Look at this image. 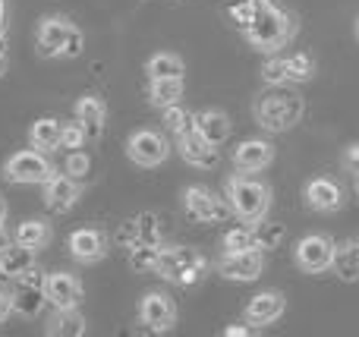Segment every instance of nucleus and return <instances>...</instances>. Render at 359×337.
<instances>
[{"instance_id": "nucleus-21", "label": "nucleus", "mask_w": 359, "mask_h": 337, "mask_svg": "<svg viewBox=\"0 0 359 337\" xmlns=\"http://www.w3.org/2000/svg\"><path fill=\"white\" fill-rule=\"evenodd\" d=\"M76 120L86 126L88 139H101L104 132V123H107V107L98 95H82L79 104H76Z\"/></svg>"}, {"instance_id": "nucleus-45", "label": "nucleus", "mask_w": 359, "mask_h": 337, "mask_svg": "<svg viewBox=\"0 0 359 337\" xmlns=\"http://www.w3.org/2000/svg\"><path fill=\"white\" fill-rule=\"evenodd\" d=\"M4 221H6V202L0 199V224H4Z\"/></svg>"}, {"instance_id": "nucleus-33", "label": "nucleus", "mask_w": 359, "mask_h": 337, "mask_svg": "<svg viewBox=\"0 0 359 337\" xmlns=\"http://www.w3.org/2000/svg\"><path fill=\"white\" fill-rule=\"evenodd\" d=\"M164 130H168L170 136H183L186 130H192V114L180 104L164 107Z\"/></svg>"}, {"instance_id": "nucleus-14", "label": "nucleus", "mask_w": 359, "mask_h": 337, "mask_svg": "<svg viewBox=\"0 0 359 337\" xmlns=\"http://www.w3.org/2000/svg\"><path fill=\"white\" fill-rule=\"evenodd\" d=\"M44 290H48V303L57 309H76L82 303V284L69 271H54L44 277Z\"/></svg>"}, {"instance_id": "nucleus-5", "label": "nucleus", "mask_w": 359, "mask_h": 337, "mask_svg": "<svg viewBox=\"0 0 359 337\" xmlns=\"http://www.w3.org/2000/svg\"><path fill=\"white\" fill-rule=\"evenodd\" d=\"M44 277L38 268H29L25 275L13 277V312L25 315V319H35L38 312L44 309V303H48V290H44Z\"/></svg>"}, {"instance_id": "nucleus-23", "label": "nucleus", "mask_w": 359, "mask_h": 337, "mask_svg": "<svg viewBox=\"0 0 359 337\" xmlns=\"http://www.w3.org/2000/svg\"><path fill=\"white\" fill-rule=\"evenodd\" d=\"M331 268H334V275L341 277V281H347V284L359 281V237L344 240V243L337 246Z\"/></svg>"}, {"instance_id": "nucleus-42", "label": "nucleus", "mask_w": 359, "mask_h": 337, "mask_svg": "<svg viewBox=\"0 0 359 337\" xmlns=\"http://www.w3.org/2000/svg\"><path fill=\"white\" fill-rule=\"evenodd\" d=\"M224 334H227V337H249V334H252V325H249V322H246V325H233V328H227Z\"/></svg>"}, {"instance_id": "nucleus-11", "label": "nucleus", "mask_w": 359, "mask_h": 337, "mask_svg": "<svg viewBox=\"0 0 359 337\" xmlns=\"http://www.w3.org/2000/svg\"><path fill=\"white\" fill-rule=\"evenodd\" d=\"M139 322H142L149 331H155V334L170 331V328L177 325V306H174V300H170L168 294H158V290L145 294L142 303H139Z\"/></svg>"}, {"instance_id": "nucleus-44", "label": "nucleus", "mask_w": 359, "mask_h": 337, "mask_svg": "<svg viewBox=\"0 0 359 337\" xmlns=\"http://www.w3.org/2000/svg\"><path fill=\"white\" fill-rule=\"evenodd\" d=\"M6 29V0H0V32Z\"/></svg>"}, {"instance_id": "nucleus-12", "label": "nucleus", "mask_w": 359, "mask_h": 337, "mask_svg": "<svg viewBox=\"0 0 359 337\" xmlns=\"http://www.w3.org/2000/svg\"><path fill=\"white\" fill-rule=\"evenodd\" d=\"M262 268H265V252L259 249V246H252V249H243V252H224V259L217 262V271H221V277H227V281H255V277L262 275Z\"/></svg>"}, {"instance_id": "nucleus-27", "label": "nucleus", "mask_w": 359, "mask_h": 337, "mask_svg": "<svg viewBox=\"0 0 359 337\" xmlns=\"http://www.w3.org/2000/svg\"><path fill=\"white\" fill-rule=\"evenodd\" d=\"M50 337H82L86 334V319L76 309H57V315L48 322Z\"/></svg>"}, {"instance_id": "nucleus-38", "label": "nucleus", "mask_w": 359, "mask_h": 337, "mask_svg": "<svg viewBox=\"0 0 359 337\" xmlns=\"http://www.w3.org/2000/svg\"><path fill=\"white\" fill-rule=\"evenodd\" d=\"M82 50H86V35L73 25L69 35H67V44H63V50H60V57H69V60H73V57H79Z\"/></svg>"}, {"instance_id": "nucleus-9", "label": "nucleus", "mask_w": 359, "mask_h": 337, "mask_svg": "<svg viewBox=\"0 0 359 337\" xmlns=\"http://www.w3.org/2000/svg\"><path fill=\"white\" fill-rule=\"evenodd\" d=\"M334 249H337V243L331 237H325V233H309V237H303L297 243V265L303 271H309V275H322V271H328L331 262H334Z\"/></svg>"}, {"instance_id": "nucleus-16", "label": "nucleus", "mask_w": 359, "mask_h": 337, "mask_svg": "<svg viewBox=\"0 0 359 337\" xmlns=\"http://www.w3.org/2000/svg\"><path fill=\"white\" fill-rule=\"evenodd\" d=\"M284 294H278V290H262L259 296H252L246 306V322L252 328H262V325H271V322H278L280 315H284Z\"/></svg>"}, {"instance_id": "nucleus-7", "label": "nucleus", "mask_w": 359, "mask_h": 337, "mask_svg": "<svg viewBox=\"0 0 359 337\" xmlns=\"http://www.w3.org/2000/svg\"><path fill=\"white\" fill-rule=\"evenodd\" d=\"M183 205H186V214L198 224H215V221H227L233 214L230 202L224 205V199H217L208 186H189L183 193Z\"/></svg>"}, {"instance_id": "nucleus-6", "label": "nucleus", "mask_w": 359, "mask_h": 337, "mask_svg": "<svg viewBox=\"0 0 359 337\" xmlns=\"http://www.w3.org/2000/svg\"><path fill=\"white\" fill-rule=\"evenodd\" d=\"M4 177L10 183H48L50 177H54V164L38 149L16 151V155L4 164Z\"/></svg>"}, {"instance_id": "nucleus-22", "label": "nucleus", "mask_w": 359, "mask_h": 337, "mask_svg": "<svg viewBox=\"0 0 359 337\" xmlns=\"http://www.w3.org/2000/svg\"><path fill=\"white\" fill-rule=\"evenodd\" d=\"M192 126L198 130V136L208 139V142L217 145V149H221V145L230 139V120H227V114H221V111H198V114H192Z\"/></svg>"}, {"instance_id": "nucleus-1", "label": "nucleus", "mask_w": 359, "mask_h": 337, "mask_svg": "<svg viewBox=\"0 0 359 337\" xmlns=\"http://www.w3.org/2000/svg\"><path fill=\"white\" fill-rule=\"evenodd\" d=\"M293 32H297V22H293L290 13H284L278 4H271V0H259L249 25L243 29V35H246L255 48L274 50V48L290 41Z\"/></svg>"}, {"instance_id": "nucleus-43", "label": "nucleus", "mask_w": 359, "mask_h": 337, "mask_svg": "<svg viewBox=\"0 0 359 337\" xmlns=\"http://www.w3.org/2000/svg\"><path fill=\"white\" fill-rule=\"evenodd\" d=\"M10 246H13V237L4 231V224H0V252H4V249H10Z\"/></svg>"}, {"instance_id": "nucleus-41", "label": "nucleus", "mask_w": 359, "mask_h": 337, "mask_svg": "<svg viewBox=\"0 0 359 337\" xmlns=\"http://www.w3.org/2000/svg\"><path fill=\"white\" fill-rule=\"evenodd\" d=\"M6 67H10V57H6V35L0 32V76L6 73Z\"/></svg>"}, {"instance_id": "nucleus-47", "label": "nucleus", "mask_w": 359, "mask_h": 337, "mask_svg": "<svg viewBox=\"0 0 359 337\" xmlns=\"http://www.w3.org/2000/svg\"><path fill=\"white\" fill-rule=\"evenodd\" d=\"M356 195H359V174H356Z\"/></svg>"}, {"instance_id": "nucleus-13", "label": "nucleus", "mask_w": 359, "mask_h": 337, "mask_svg": "<svg viewBox=\"0 0 359 337\" xmlns=\"http://www.w3.org/2000/svg\"><path fill=\"white\" fill-rule=\"evenodd\" d=\"M177 145H180V155H183V161L192 164V167L215 170L217 164H221V151H217V145H211L208 139L198 136L196 126H192V130H186L183 136H177Z\"/></svg>"}, {"instance_id": "nucleus-18", "label": "nucleus", "mask_w": 359, "mask_h": 337, "mask_svg": "<svg viewBox=\"0 0 359 337\" xmlns=\"http://www.w3.org/2000/svg\"><path fill=\"white\" fill-rule=\"evenodd\" d=\"M69 252L79 262H98L107 252V237L95 227H79V231L69 233Z\"/></svg>"}, {"instance_id": "nucleus-15", "label": "nucleus", "mask_w": 359, "mask_h": 337, "mask_svg": "<svg viewBox=\"0 0 359 337\" xmlns=\"http://www.w3.org/2000/svg\"><path fill=\"white\" fill-rule=\"evenodd\" d=\"M274 161V145L265 139H246L233 149V164L240 174H255V170H265Z\"/></svg>"}, {"instance_id": "nucleus-39", "label": "nucleus", "mask_w": 359, "mask_h": 337, "mask_svg": "<svg viewBox=\"0 0 359 337\" xmlns=\"http://www.w3.org/2000/svg\"><path fill=\"white\" fill-rule=\"evenodd\" d=\"M344 167H347L350 174H359V142L344 149Z\"/></svg>"}, {"instance_id": "nucleus-25", "label": "nucleus", "mask_w": 359, "mask_h": 337, "mask_svg": "<svg viewBox=\"0 0 359 337\" xmlns=\"http://www.w3.org/2000/svg\"><path fill=\"white\" fill-rule=\"evenodd\" d=\"M60 130H63V123H60V120H54V117L35 120V123H32V130H29L32 149H38V151L60 149Z\"/></svg>"}, {"instance_id": "nucleus-17", "label": "nucleus", "mask_w": 359, "mask_h": 337, "mask_svg": "<svg viewBox=\"0 0 359 337\" xmlns=\"http://www.w3.org/2000/svg\"><path fill=\"white\" fill-rule=\"evenodd\" d=\"M69 29H73V22L63 19V16L41 19V25H38V54L41 57H60Z\"/></svg>"}, {"instance_id": "nucleus-37", "label": "nucleus", "mask_w": 359, "mask_h": 337, "mask_svg": "<svg viewBox=\"0 0 359 337\" xmlns=\"http://www.w3.org/2000/svg\"><path fill=\"white\" fill-rule=\"evenodd\" d=\"M287 60H290V82L312 79V73H316V57L312 54H293Z\"/></svg>"}, {"instance_id": "nucleus-28", "label": "nucleus", "mask_w": 359, "mask_h": 337, "mask_svg": "<svg viewBox=\"0 0 359 337\" xmlns=\"http://www.w3.org/2000/svg\"><path fill=\"white\" fill-rule=\"evenodd\" d=\"M16 243L22 246H32V249H44V246L50 243V224L41 218H32V221H22V224L16 227Z\"/></svg>"}, {"instance_id": "nucleus-26", "label": "nucleus", "mask_w": 359, "mask_h": 337, "mask_svg": "<svg viewBox=\"0 0 359 337\" xmlns=\"http://www.w3.org/2000/svg\"><path fill=\"white\" fill-rule=\"evenodd\" d=\"M183 98V76H168V79H151L149 85V101L155 107H170V104H180Z\"/></svg>"}, {"instance_id": "nucleus-46", "label": "nucleus", "mask_w": 359, "mask_h": 337, "mask_svg": "<svg viewBox=\"0 0 359 337\" xmlns=\"http://www.w3.org/2000/svg\"><path fill=\"white\" fill-rule=\"evenodd\" d=\"M4 277H6V275H4V265H0V284H4Z\"/></svg>"}, {"instance_id": "nucleus-30", "label": "nucleus", "mask_w": 359, "mask_h": 337, "mask_svg": "<svg viewBox=\"0 0 359 337\" xmlns=\"http://www.w3.org/2000/svg\"><path fill=\"white\" fill-rule=\"evenodd\" d=\"M158 259H161V246H133L130 249V268L136 275H155Z\"/></svg>"}, {"instance_id": "nucleus-35", "label": "nucleus", "mask_w": 359, "mask_h": 337, "mask_svg": "<svg viewBox=\"0 0 359 337\" xmlns=\"http://www.w3.org/2000/svg\"><path fill=\"white\" fill-rule=\"evenodd\" d=\"M63 170H67L73 180L82 183V180H88V177H92V158H88L86 151L76 149V151H69V155H67V167H63Z\"/></svg>"}, {"instance_id": "nucleus-20", "label": "nucleus", "mask_w": 359, "mask_h": 337, "mask_svg": "<svg viewBox=\"0 0 359 337\" xmlns=\"http://www.w3.org/2000/svg\"><path fill=\"white\" fill-rule=\"evenodd\" d=\"M306 202L316 212H337L344 205V193L334 180L328 177H316V180L306 183Z\"/></svg>"}, {"instance_id": "nucleus-34", "label": "nucleus", "mask_w": 359, "mask_h": 337, "mask_svg": "<svg viewBox=\"0 0 359 337\" xmlns=\"http://www.w3.org/2000/svg\"><path fill=\"white\" fill-rule=\"evenodd\" d=\"M262 79L268 85H287L290 82V60L287 57H271V60L262 67Z\"/></svg>"}, {"instance_id": "nucleus-8", "label": "nucleus", "mask_w": 359, "mask_h": 337, "mask_svg": "<svg viewBox=\"0 0 359 337\" xmlns=\"http://www.w3.org/2000/svg\"><path fill=\"white\" fill-rule=\"evenodd\" d=\"M117 240L133 249V246H164V231H161V218L155 212H142L133 214V218L123 221Z\"/></svg>"}, {"instance_id": "nucleus-2", "label": "nucleus", "mask_w": 359, "mask_h": 337, "mask_svg": "<svg viewBox=\"0 0 359 337\" xmlns=\"http://www.w3.org/2000/svg\"><path fill=\"white\" fill-rule=\"evenodd\" d=\"M303 98H299L297 92H287V88L274 85L271 92L259 95V101H255V120H259L262 130L268 132H287L293 130V126L303 120Z\"/></svg>"}, {"instance_id": "nucleus-32", "label": "nucleus", "mask_w": 359, "mask_h": 337, "mask_svg": "<svg viewBox=\"0 0 359 337\" xmlns=\"http://www.w3.org/2000/svg\"><path fill=\"white\" fill-rule=\"evenodd\" d=\"M255 246V231L252 227H233V231L224 233L221 240V249L224 252H243V249H252Z\"/></svg>"}, {"instance_id": "nucleus-36", "label": "nucleus", "mask_w": 359, "mask_h": 337, "mask_svg": "<svg viewBox=\"0 0 359 337\" xmlns=\"http://www.w3.org/2000/svg\"><path fill=\"white\" fill-rule=\"evenodd\" d=\"M88 142V132H86V126L79 123V120H73V123H63V130H60V149H82V145Z\"/></svg>"}, {"instance_id": "nucleus-3", "label": "nucleus", "mask_w": 359, "mask_h": 337, "mask_svg": "<svg viewBox=\"0 0 359 337\" xmlns=\"http://www.w3.org/2000/svg\"><path fill=\"white\" fill-rule=\"evenodd\" d=\"M227 202L233 208V214L243 224H255L268 214L271 208V189L265 183L252 180V177H230L227 180Z\"/></svg>"}, {"instance_id": "nucleus-40", "label": "nucleus", "mask_w": 359, "mask_h": 337, "mask_svg": "<svg viewBox=\"0 0 359 337\" xmlns=\"http://www.w3.org/2000/svg\"><path fill=\"white\" fill-rule=\"evenodd\" d=\"M10 312H13V296L6 294V290H0V322H4Z\"/></svg>"}, {"instance_id": "nucleus-4", "label": "nucleus", "mask_w": 359, "mask_h": 337, "mask_svg": "<svg viewBox=\"0 0 359 337\" xmlns=\"http://www.w3.org/2000/svg\"><path fill=\"white\" fill-rule=\"evenodd\" d=\"M158 277L174 281L180 287H196L205 275H208V259L198 256L189 246H161V259H158Z\"/></svg>"}, {"instance_id": "nucleus-29", "label": "nucleus", "mask_w": 359, "mask_h": 337, "mask_svg": "<svg viewBox=\"0 0 359 337\" xmlns=\"http://www.w3.org/2000/svg\"><path fill=\"white\" fill-rule=\"evenodd\" d=\"M255 246H259L262 252H271V249H278L280 243H284V237H287V227L284 224H278V221H255Z\"/></svg>"}, {"instance_id": "nucleus-48", "label": "nucleus", "mask_w": 359, "mask_h": 337, "mask_svg": "<svg viewBox=\"0 0 359 337\" xmlns=\"http://www.w3.org/2000/svg\"><path fill=\"white\" fill-rule=\"evenodd\" d=\"M356 38H359V22H356Z\"/></svg>"}, {"instance_id": "nucleus-10", "label": "nucleus", "mask_w": 359, "mask_h": 337, "mask_svg": "<svg viewBox=\"0 0 359 337\" xmlns=\"http://www.w3.org/2000/svg\"><path fill=\"white\" fill-rule=\"evenodd\" d=\"M168 139L155 130H136L126 142V155L133 164L139 167H158V164L168 161Z\"/></svg>"}, {"instance_id": "nucleus-24", "label": "nucleus", "mask_w": 359, "mask_h": 337, "mask_svg": "<svg viewBox=\"0 0 359 337\" xmlns=\"http://www.w3.org/2000/svg\"><path fill=\"white\" fill-rule=\"evenodd\" d=\"M35 252L38 249H32V246H22V243H16V240H13L10 249L0 252L4 275L6 277H19V275H25L29 268H35Z\"/></svg>"}, {"instance_id": "nucleus-31", "label": "nucleus", "mask_w": 359, "mask_h": 337, "mask_svg": "<svg viewBox=\"0 0 359 337\" xmlns=\"http://www.w3.org/2000/svg\"><path fill=\"white\" fill-rule=\"evenodd\" d=\"M145 73H149V79H168V76H183L186 67L177 54H155L145 67Z\"/></svg>"}, {"instance_id": "nucleus-19", "label": "nucleus", "mask_w": 359, "mask_h": 337, "mask_svg": "<svg viewBox=\"0 0 359 337\" xmlns=\"http://www.w3.org/2000/svg\"><path fill=\"white\" fill-rule=\"evenodd\" d=\"M79 193H82L79 180H73L69 174H54L44 183V202H48L50 212H67V208H73Z\"/></svg>"}]
</instances>
